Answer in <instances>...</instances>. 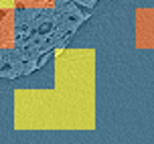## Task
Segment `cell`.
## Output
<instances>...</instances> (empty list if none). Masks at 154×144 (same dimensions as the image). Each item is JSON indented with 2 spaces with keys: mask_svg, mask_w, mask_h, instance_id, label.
<instances>
[{
  "mask_svg": "<svg viewBox=\"0 0 154 144\" xmlns=\"http://www.w3.org/2000/svg\"><path fill=\"white\" fill-rule=\"evenodd\" d=\"M55 0H14V4L24 8H49Z\"/></svg>",
  "mask_w": 154,
  "mask_h": 144,
  "instance_id": "5b68a950",
  "label": "cell"
},
{
  "mask_svg": "<svg viewBox=\"0 0 154 144\" xmlns=\"http://www.w3.org/2000/svg\"><path fill=\"white\" fill-rule=\"evenodd\" d=\"M14 0H0V8H12Z\"/></svg>",
  "mask_w": 154,
  "mask_h": 144,
  "instance_id": "8992f818",
  "label": "cell"
},
{
  "mask_svg": "<svg viewBox=\"0 0 154 144\" xmlns=\"http://www.w3.org/2000/svg\"><path fill=\"white\" fill-rule=\"evenodd\" d=\"M136 43L138 47H154V8L136 12Z\"/></svg>",
  "mask_w": 154,
  "mask_h": 144,
  "instance_id": "3957f363",
  "label": "cell"
},
{
  "mask_svg": "<svg viewBox=\"0 0 154 144\" xmlns=\"http://www.w3.org/2000/svg\"><path fill=\"white\" fill-rule=\"evenodd\" d=\"M55 91L87 118H95V51L63 49L55 57Z\"/></svg>",
  "mask_w": 154,
  "mask_h": 144,
  "instance_id": "7a4b0ae2",
  "label": "cell"
},
{
  "mask_svg": "<svg viewBox=\"0 0 154 144\" xmlns=\"http://www.w3.org/2000/svg\"><path fill=\"white\" fill-rule=\"evenodd\" d=\"M14 126L18 130H87L93 128V118L75 110L55 89H18Z\"/></svg>",
  "mask_w": 154,
  "mask_h": 144,
  "instance_id": "6da1fadb",
  "label": "cell"
},
{
  "mask_svg": "<svg viewBox=\"0 0 154 144\" xmlns=\"http://www.w3.org/2000/svg\"><path fill=\"white\" fill-rule=\"evenodd\" d=\"M14 43V14L12 8H0V49Z\"/></svg>",
  "mask_w": 154,
  "mask_h": 144,
  "instance_id": "277c9868",
  "label": "cell"
}]
</instances>
